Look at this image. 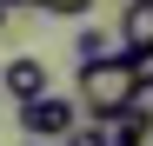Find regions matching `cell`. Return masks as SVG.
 I'll return each mask as SVG.
<instances>
[{"label": "cell", "mask_w": 153, "mask_h": 146, "mask_svg": "<svg viewBox=\"0 0 153 146\" xmlns=\"http://www.w3.org/2000/svg\"><path fill=\"white\" fill-rule=\"evenodd\" d=\"M133 100H146V93H140V80H133V66H126V53H107V60L80 66V93H73L80 119H100V126H107V119L126 113Z\"/></svg>", "instance_id": "obj_1"}, {"label": "cell", "mask_w": 153, "mask_h": 146, "mask_svg": "<svg viewBox=\"0 0 153 146\" xmlns=\"http://www.w3.org/2000/svg\"><path fill=\"white\" fill-rule=\"evenodd\" d=\"M20 126H27V133H33L40 146H60V139H67L73 126H80V106H73L67 93L53 86V93H40L33 106H20Z\"/></svg>", "instance_id": "obj_2"}, {"label": "cell", "mask_w": 153, "mask_h": 146, "mask_svg": "<svg viewBox=\"0 0 153 146\" xmlns=\"http://www.w3.org/2000/svg\"><path fill=\"white\" fill-rule=\"evenodd\" d=\"M0 93H7L13 106H33L40 93H53V66H47L40 53H13L7 66H0Z\"/></svg>", "instance_id": "obj_3"}, {"label": "cell", "mask_w": 153, "mask_h": 146, "mask_svg": "<svg viewBox=\"0 0 153 146\" xmlns=\"http://www.w3.org/2000/svg\"><path fill=\"white\" fill-rule=\"evenodd\" d=\"M120 53H153V0L120 7Z\"/></svg>", "instance_id": "obj_4"}, {"label": "cell", "mask_w": 153, "mask_h": 146, "mask_svg": "<svg viewBox=\"0 0 153 146\" xmlns=\"http://www.w3.org/2000/svg\"><path fill=\"white\" fill-rule=\"evenodd\" d=\"M73 53H80V66H93V60H107V53H120V46H113L107 33H100V27H87L80 40H73Z\"/></svg>", "instance_id": "obj_5"}, {"label": "cell", "mask_w": 153, "mask_h": 146, "mask_svg": "<svg viewBox=\"0 0 153 146\" xmlns=\"http://www.w3.org/2000/svg\"><path fill=\"white\" fill-rule=\"evenodd\" d=\"M20 7H33V13H47V20H73V13H87L93 0H20Z\"/></svg>", "instance_id": "obj_6"}, {"label": "cell", "mask_w": 153, "mask_h": 146, "mask_svg": "<svg viewBox=\"0 0 153 146\" xmlns=\"http://www.w3.org/2000/svg\"><path fill=\"white\" fill-rule=\"evenodd\" d=\"M60 146H107V126H100V119H80V126H73Z\"/></svg>", "instance_id": "obj_7"}, {"label": "cell", "mask_w": 153, "mask_h": 146, "mask_svg": "<svg viewBox=\"0 0 153 146\" xmlns=\"http://www.w3.org/2000/svg\"><path fill=\"white\" fill-rule=\"evenodd\" d=\"M107 146H146V139H126V133H107Z\"/></svg>", "instance_id": "obj_8"}, {"label": "cell", "mask_w": 153, "mask_h": 146, "mask_svg": "<svg viewBox=\"0 0 153 146\" xmlns=\"http://www.w3.org/2000/svg\"><path fill=\"white\" fill-rule=\"evenodd\" d=\"M0 27H7V13H0Z\"/></svg>", "instance_id": "obj_9"}, {"label": "cell", "mask_w": 153, "mask_h": 146, "mask_svg": "<svg viewBox=\"0 0 153 146\" xmlns=\"http://www.w3.org/2000/svg\"><path fill=\"white\" fill-rule=\"evenodd\" d=\"M146 100H153V93H146Z\"/></svg>", "instance_id": "obj_10"}]
</instances>
